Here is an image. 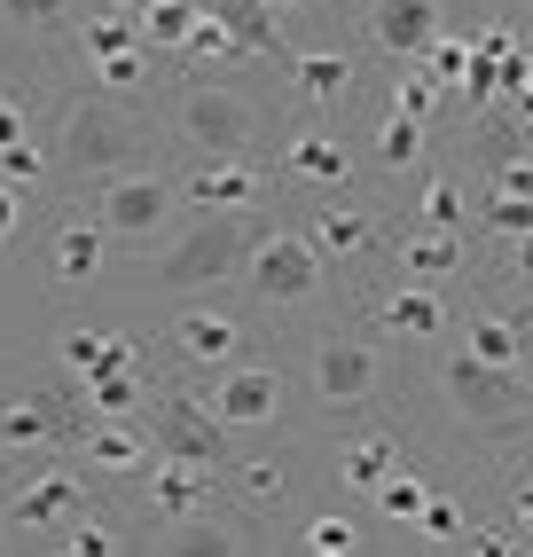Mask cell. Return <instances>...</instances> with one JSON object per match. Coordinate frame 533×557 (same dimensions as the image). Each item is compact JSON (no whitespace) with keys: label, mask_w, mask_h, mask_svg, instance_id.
<instances>
[{"label":"cell","mask_w":533,"mask_h":557,"mask_svg":"<svg viewBox=\"0 0 533 557\" xmlns=\"http://www.w3.org/2000/svg\"><path fill=\"white\" fill-rule=\"evenodd\" d=\"M55 557H63V549H55Z\"/></svg>","instance_id":"obj_55"},{"label":"cell","mask_w":533,"mask_h":557,"mask_svg":"<svg viewBox=\"0 0 533 557\" xmlns=\"http://www.w3.org/2000/svg\"><path fill=\"white\" fill-rule=\"evenodd\" d=\"M400 268H408L416 283H439V275L463 268V244H455V236H432V228H408V236H400Z\"/></svg>","instance_id":"obj_27"},{"label":"cell","mask_w":533,"mask_h":557,"mask_svg":"<svg viewBox=\"0 0 533 557\" xmlns=\"http://www.w3.org/2000/svg\"><path fill=\"white\" fill-rule=\"evenodd\" d=\"M251 244H259L251 212H204V220H188L181 236L158 244V283L165 290H212V283L251 268Z\"/></svg>","instance_id":"obj_3"},{"label":"cell","mask_w":533,"mask_h":557,"mask_svg":"<svg viewBox=\"0 0 533 557\" xmlns=\"http://www.w3.org/2000/svg\"><path fill=\"white\" fill-rule=\"evenodd\" d=\"M141 495H149L158 518H197V510H212V471L181 463V456H158L149 479H141Z\"/></svg>","instance_id":"obj_19"},{"label":"cell","mask_w":533,"mask_h":557,"mask_svg":"<svg viewBox=\"0 0 533 557\" xmlns=\"http://www.w3.org/2000/svg\"><path fill=\"white\" fill-rule=\"evenodd\" d=\"M393 110H400V119H416V126H424L432 110H439V79H432V71H408V79L393 87Z\"/></svg>","instance_id":"obj_38"},{"label":"cell","mask_w":533,"mask_h":557,"mask_svg":"<svg viewBox=\"0 0 533 557\" xmlns=\"http://www.w3.org/2000/svg\"><path fill=\"white\" fill-rule=\"evenodd\" d=\"M283 71H290V95L314 102V110H330V102L354 95V55L346 48H290Z\"/></svg>","instance_id":"obj_17"},{"label":"cell","mask_w":533,"mask_h":557,"mask_svg":"<svg viewBox=\"0 0 533 557\" xmlns=\"http://www.w3.org/2000/svg\"><path fill=\"white\" fill-rule=\"evenodd\" d=\"M479 212H486V228H494V236H503V244H518V236H533V205H525V197H486Z\"/></svg>","instance_id":"obj_41"},{"label":"cell","mask_w":533,"mask_h":557,"mask_svg":"<svg viewBox=\"0 0 533 557\" xmlns=\"http://www.w3.org/2000/svg\"><path fill=\"white\" fill-rule=\"evenodd\" d=\"M173 354L188 361V369H227V361H236L244 354V322L236 314H227V307H181L173 314Z\"/></svg>","instance_id":"obj_14"},{"label":"cell","mask_w":533,"mask_h":557,"mask_svg":"<svg viewBox=\"0 0 533 557\" xmlns=\"http://www.w3.org/2000/svg\"><path fill=\"white\" fill-rule=\"evenodd\" d=\"M393 471H400V440H393V432H369V440H354V448H346V463H337V479H346V487H361V495H376Z\"/></svg>","instance_id":"obj_26"},{"label":"cell","mask_w":533,"mask_h":557,"mask_svg":"<svg viewBox=\"0 0 533 557\" xmlns=\"http://www.w3.org/2000/svg\"><path fill=\"white\" fill-rule=\"evenodd\" d=\"M266 9H275V16H307L314 0H266Z\"/></svg>","instance_id":"obj_51"},{"label":"cell","mask_w":533,"mask_h":557,"mask_svg":"<svg viewBox=\"0 0 533 557\" xmlns=\"http://www.w3.org/2000/svg\"><path fill=\"white\" fill-rule=\"evenodd\" d=\"M181 55L197 63V71H204V63H244V48H236V32H227V24H220L212 9L197 16V32H188V48H181Z\"/></svg>","instance_id":"obj_32"},{"label":"cell","mask_w":533,"mask_h":557,"mask_svg":"<svg viewBox=\"0 0 533 557\" xmlns=\"http://www.w3.org/2000/svg\"><path fill=\"white\" fill-rule=\"evenodd\" d=\"M361 32H369L376 55L424 63V48L447 32V16H439V0H369V9H361Z\"/></svg>","instance_id":"obj_10"},{"label":"cell","mask_w":533,"mask_h":557,"mask_svg":"<svg viewBox=\"0 0 533 557\" xmlns=\"http://www.w3.org/2000/svg\"><path fill=\"white\" fill-rule=\"evenodd\" d=\"M455 220H463V181H455V173H432V181H424V197H416V228L455 236Z\"/></svg>","instance_id":"obj_30"},{"label":"cell","mask_w":533,"mask_h":557,"mask_svg":"<svg viewBox=\"0 0 533 557\" xmlns=\"http://www.w3.org/2000/svg\"><path fill=\"white\" fill-rule=\"evenodd\" d=\"M95 228L110 236V251H141V244H165L173 228V212H181V181L165 165H149V173H119V181H102L95 189Z\"/></svg>","instance_id":"obj_4"},{"label":"cell","mask_w":533,"mask_h":557,"mask_svg":"<svg viewBox=\"0 0 533 557\" xmlns=\"http://www.w3.org/2000/svg\"><path fill=\"white\" fill-rule=\"evenodd\" d=\"M307 549L314 557H354L361 549V527H354V518H307Z\"/></svg>","instance_id":"obj_37"},{"label":"cell","mask_w":533,"mask_h":557,"mask_svg":"<svg viewBox=\"0 0 533 557\" xmlns=\"http://www.w3.org/2000/svg\"><path fill=\"white\" fill-rule=\"evenodd\" d=\"M376 158H385V165H416V158H424V126L400 119V110H385V126H376Z\"/></svg>","instance_id":"obj_34"},{"label":"cell","mask_w":533,"mask_h":557,"mask_svg":"<svg viewBox=\"0 0 533 557\" xmlns=\"http://www.w3.org/2000/svg\"><path fill=\"white\" fill-rule=\"evenodd\" d=\"M79 40H87L95 63H110V55H149V48H141V24H126V16H87Z\"/></svg>","instance_id":"obj_31"},{"label":"cell","mask_w":533,"mask_h":557,"mask_svg":"<svg viewBox=\"0 0 533 557\" xmlns=\"http://www.w3.org/2000/svg\"><path fill=\"white\" fill-rule=\"evenodd\" d=\"M79 463L102 471V479H149L158 440L141 432V417H134V424H87V432H79Z\"/></svg>","instance_id":"obj_16"},{"label":"cell","mask_w":533,"mask_h":557,"mask_svg":"<svg viewBox=\"0 0 533 557\" xmlns=\"http://www.w3.org/2000/svg\"><path fill=\"white\" fill-rule=\"evenodd\" d=\"M197 16H204V0H158V9L141 16V48H188V32H197Z\"/></svg>","instance_id":"obj_29"},{"label":"cell","mask_w":533,"mask_h":557,"mask_svg":"<svg viewBox=\"0 0 533 557\" xmlns=\"http://www.w3.org/2000/svg\"><path fill=\"white\" fill-rule=\"evenodd\" d=\"M376 346L369 338H322L314 346V400L322 408H337V417H346V408H369L376 400Z\"/></svg>","instance_id":"obj_9"},{"label":"cell","mask_w":533,"mask_h":557,"mask_svg":"<svg viewBox=\"0 0 533 557\" xmlns=\"http://www.w3.org/2000/svg\"><path fill=\"white\" fill-rule=\"evenodd\" d=\"M227 471H236V487H244L251 503H283V487H290V471H283L275 456H236Z\"/></svg>","instance_id":"obj_33"},{"label":"cell","mask_w":533,"mask_h":557,"mask_svg":"<svg viewBox=\"0 0 533 557\" xmlns=\"http://www.w3.org/2000/svg\"><path fill=\"white\" fill-rule=\"evenodd\" d=\"M376 212H361V205H314V220H307V244L322 251V268H337V259H361V251H376Z\"/></svg>","instance_id":"obj_18"},{"label":"cell","mask_w":533,"mask_h":557,"mask_svg":"<svg viewBox=\"0 0 533 557\" xmlns=\"http://www.w3.org/2000/svg\"><path fill=\"white\" fill-rule=\"evenodd\" d=\"M510 527H533V479H518V487H510Z\"/></svg>","instance_id":"obj_48"},{"label":"cell","mask_w":533,"mask_h":557,"mask_svg":"<svg viewBox=\"0 0 533 557\" xmlns=\"http://www.w3.org/2000/svg\"><path fill=\"white\" fill-rule=\"evenodd\" d=\"M24 220H32V197L0 181V244H16V236H24Z\"/></svg>","instance_id":"obj_43"},{"label":"cell","mask_w":533,"mask_h":557,"mask_svg":"<svg viewBox=\"0 0 533 557\" xmlns=\"http://www.w3.org/2000/svg\"><path fill=\"white\" fill-rule=\"evenodd\" d=\"M416 71H432L439 87H447V79H463V71H471V40H463V32H439V40L424 48V63H416Z\"/></svg>","instance_id":"obj_36"},{"label":"cell","mask_w":533,"mask_h":557,"mask_svg":"<svg viewBox=\"0 0 533 557\" xmlns=\"http://www.w3.org/2000/svg\"><path fill=\"white\" fill-rule=\"evenodd\" d=\"M204 400H212V417L227 432H266L283 417V369L275 361H227Z\"/></svg>","instance_id":"obj_8"},{"label":"cell","mask_w":533,"mask_h":557,"mask_svg":"<svg viewBox=\"0 0 533 557\" xmlns=\"http://www.w3.org/2000/svg\"><path fill=\"white\" fill-rule=\"evenodd\" d=\"M463 354H471L479 369H518V361H525V338H518V322H510V314H471Z\"/></svg>","instance_id":"obj_25"},{"label":"cell","mask_w":533,"mask_h":557,"mask_svg":"<svg viewBox=\"0 0 533 557\" xmlns=\"http://www.w3.org/2000/svg\"><path fill=\"white\" fill-rule=\"evenodd\" d=\"M376 330H393V338H432V330H447V299L432 283H400V290H385V307H376Z\"/></svg>","instance_id":"obj_21"},{"label":"cell","mask_w":533,"mask_h":557,"mask_svg":"<svg viewBox=\"0 0 533 557\" xmlns=\"http://www.w3.org/2000/svg\"><path fill=\"white\" fill-rule=\"evenodd\" d=\"M181 205H197V220L204 212H251V205H266V173L251 158H197L181 173Z\"/></svg>","instance_id":"obj_11"},{"label":"cell","mask_w":533,"mask_h":557,"mask_svg":"<svg viewBox=\"0 0 533 557\" xmlns=\"http://www.w3.org/2000/svg\"><path fill=\"white\" fill-rule=\"evenodd\" d=\"M259 134H266L259 95L227 87V79H181L165 102V141H181L197 158H251Z\"/></svg>","instance_id":"obj_2"},{"label":"cell","mask_w":533,"mask_h":557,"mask_svg":"<svg viewBox=\"0 0 533 557\" xmlns=\"http://www.w3.org/2000/svg\"><path fill=\"white\" fill-rule=\"evenodd\" d=\"M212 16L236 32L244 55H290V48H283V16L266 9V0H212Z\"/></svg>","instance_id":"obj_22"},{"label":"cell","mask_w":533,"mask_h":557,"mask_svg":"<svg viewBox=\"0 0 533 557\" xmlns=\"http://www.w3.org/2000/svg\"><path fill=\"white\" fill-rule=\"evenodd\" d=\"M283 165H290V173H307V181H330V189L354 173L346 141H337V134H322V126H298V134L283 141Z\"/></svg>","instance_id":"obj_23"},{"label":"cell","mask_w":533,"mask_h":557,"mask_svg":"<svg viewBox=\"0 0 533 557\" xmlns=\"http://www.w3.org/2000/svg\"><path fill=\"white\" fill-rule=\"evenodd\" d=\"M518 102H525V110H533V87H525V95H518Z\"/></svg>","instance_id":"obj_52"},{"label":"cell","mask_w":533,"mask_h":557,"mask_svg":"<svg viewBox=\"0 0 533 557\" xmlns=\"http://www.w3.org/2000/svg\"><path fill=\"white\" fill-rule=\"evenodd\" d=\"M471 557H525L510 534H494V527H471Z\"/></svg>","instance_id":"obj_46"},{"label":"cell","mask_w":533,"mask_h":557,"mask_svg":"<svg viewBox=\"0 0 533 557\" xmlns=\"http://www.w3.org/2000/svg\"><path fill=\"white\" fill-rule=\"evenodd\" d=\"M149 9H158V0H110V16H126V24H141Z\"/></svg>","instance_id":"obj_49"},{"label":"cell","mask_w":533,"mask_h":557,"mask_svg":"<svg viewBox=\"0 0 533 557\" xmlns=\"http://www.w3.org/2000/svg\"><path fill=\"white\" fill-rule=\"evenodd\" d=\"M0 456H9V448H0Z\"/></svg>","instance_id":"obj_54"},{"label":"cell","mask_w":533,"mask_h":557,"mask_svg":"<svg viewBox=\"0 0 533 557\" xmlns=\"http://www.w3.org/2000/svg\"><path fill=\"white\" fill-rule=\"evenodd\" d=\"M447 408L479 432H518L525 408H533V385L518 377V369H479L471 354L447 361Z\"/></svg>","instance_id":"obj_6"},{"label":"cell","mask_w":533,"mask_h":557,"mask_svg":"<svg viewBox=\"0 0 533 557\" xmlns=\"http://www.w3.org/2000/svg\"><path fill=\"white\" fill-rule=\"evenodd\" d=\"M0 518H9L16 534H32V527H71V518H87V487H79V471H71V463H40V471L9 495V510H0Z\"/></svg>","instance_id":"obj_12"},{"label":"cell","mask_w":533,"mask_h":557,"mask_svg":"<svg viewBox=\"0 0 533 557\" xmlns=\"http://www.w3.org/2000/svg\"><path fill=\"white\" fill-rule=\"evenodd\" d=\"M16 141H32V110L16 95H0V150H16Z\"/></svg>","instance_id":"obj_45"},{"label":"cell","mask_w":533,"mask_h":557,"mask_svg":"<svg viewBox=\"0 0 533 557\" xmlns=\"http://www.w3.org/2000/svg\"><path fill=\"white\" fill-rule=\"evenodd\" d=\"M525 16H533V0H525Z\"/></svg>","instance_id":"obj_53"},{"label":"cell","mask_w":533,"mask_h":557,"mask_svg":"<svg viewBox=\"0 0 533 557\" xmlns=\"http://www.w3.org/2000/svg\"><path fill=\"white\" fill-rule=\"evenodd\" d=\"M376 503H385L393 518H424V503H432V487H424V479H416V471H393V479H385V487H376Z\"/></svg>","instance_id":"obj_40"},{"label":"cell","mask_w":533,"mask_h":557,"mask_svg":"<svg viewBox=\"0 0 533 557\" xmlns=\"http://www.w3.org/2000/svg\"><path fill=\"white\" fill-rule=\"evenodd\" d=\"M110 259V236L95 228V212H71L63 228L48 236V290H87Z\"/></svg>","instance_id":"obj_15"},{"label":"cell","mask_w":533,"mask_h":557,"mask_svg":"<svg viewBox=\"0 0 533 557\" xmlns=\"http://www.w3.org/2000/svg\"><path fill=\"white\" fill-rule=\"evenodd\" d=\"M95 79H102V95H141L149 87V55H110V63H95Z\"/></svg>","instance_id":"obj_39"},{"label":"cell","mask_w":533,"mask_h":557,"mask_svg":"<svg viewBox=\"0 0 533 557\" xmlns=\"http://www.w3.org/2000/svg\"><path fill=\"white\" fill-rule=\"evenodd\" d=\"M518 338H525V369H533V299L518 307Z\"/></svg>","instance_id":"obj_50"},{"label":"cell","mask_w":533,"mask_h":557,"mask_svg":"<svg viewBox=\"0 0 533 557\" xmlns=\"http://www.w3.org/2000/svg\"><path fill=\"white\" fill-rule=\"evenodd\" d=\"M55 361L71 369V377H102V369H134L141 361V346H126V338H110V330H87V322H71L63 338H55Z\"/></svg>","instance_id":"obj_20"},{"label":"cell","mask_w":533,"mask_h":557,"mask_svg":"<svg viewBox=\"0 0 533 557\" xmlns=\"http://www.w3.org/2000/svg\"><path fill=\"white\" fill-rule=\"evenodd\" d=\"M158 150H165V126L149 119V110H134L119 95H79L63 110L55 141H48V165L71 189H102V181H119V173H149Z\"/></svg>","instance_id":"obj_1"},{"label":"cell","mask_w":533,"mask_h":557,"mask_svg":"<svg viewBox=\"0 0 533 557\" xmlns=\"http://www.w3.org/2000/svg\"><path fill=\"white\" fill-rule=\"evenodd\" d=\"M244 275H251L259 307H314L322 283H330V268H322V251L307 244V228H259Z\"/></svg>","instance_id":"obj_5"},{"label":"cell","mask_w":533,"mask_h":557,"mask_svg":"<svg viewBox=\"0 0 533 557\" xmlns=\"http://www.w3.org/2000/svg\"><path fill=\"white\" fill-rule=\"evenodd\" d=\"M494 197H525V205H533V158H503V173H494Z\"/></svg>","instance_id":"obj_44"},{"label":"cell","mask_w":533,"mask_h":557,"mask_svg":"<svg viewBox=\"0 0 533 557\" xmlns=\"http://www.w3.org/2000/svg\"><path fill=\"white\" fill-rule=\"evenodd\" d=\"M79 0H0V32H16V40H55L71 24Z\"/></svg>","instance_id":"obj_28"},{"label":"cell","mask_w":533,"mask_h":557,"mask_svg":"<svg viewBox=\"0 0 533 557\" xmlns=\"http://www.w3.org/2000/svg\"><path fill=\"white\" fill-rule=\"evenodd\" d=\"M79 400L95 408V424H134V417H141V361H134V369H102V377H87Z\"/></svg>","instance_id":"obj_24"},{"label":"cell","mask_w":533,"mask_h":557,"mask_svg":"<svg viewBox=\"0 0 533 557\" xmlns=\"http://www.w3.org/2000/svg\"><path fill=\"white\" fill-rule=\"evenodd\" d=\"M149 557H251V527L236 510H197V518H158Z\"/></svg>","instance_id":"obj_13"},{"label":"cell","mask_w":533,"mask_h":557,"mask_svg":"<svg viewBox=\"0 0 533 557\" xmlns=\"http://www.w3.org/2000/svg\"><path fill=\"white\" fill-rule=\"evenodd\" d=\"M63 557H119V527L110 518H71V534H63Z\"/></svg>","instance_id":"obj_35"},{"label":"cell","mask_w":533,"mask_h":557,"mask_svg":"<svg viewBox=\"0 0 533 557\" xmlns=\"http://www.w3.org/2000/svg\"><path fill=\"white\" fill-rule=\"evenodd\" d=\"M510 283H525V290H533V236H518V244H510Z\"/></svg>","instance_id":"obj_47"},{"label":"cell","mask_w":533,"mask_h":557,"mask_svg":"<svg viewBox=\"0 0 533 557\" xmlns=\"http://www.w3.org/2000/svg\"><path fill=\"white\" fill-rule=\"evenodd\" d=\"M149 417H158V424H149L158 456H181V463H197V471L236 463V432L212 417L204 393H158V408H149Z\"/></svg>","instance_id":"obj_7"},{"label":"cell","mask_w":533,"mask_h":557,"mask_svg":"<svg viewBox=\"0 0 533 557\" xmlns=\"http://www.w3.org/2000/svg\"><path fill=\"white\" fill-rule=\"evenodd\" d=\"M416 527H424L432 542H463V534H471V518H463V503L432 495V503H424V518H416Z\"/></svg>","instance_id":"obj_42"}]
</instances>
